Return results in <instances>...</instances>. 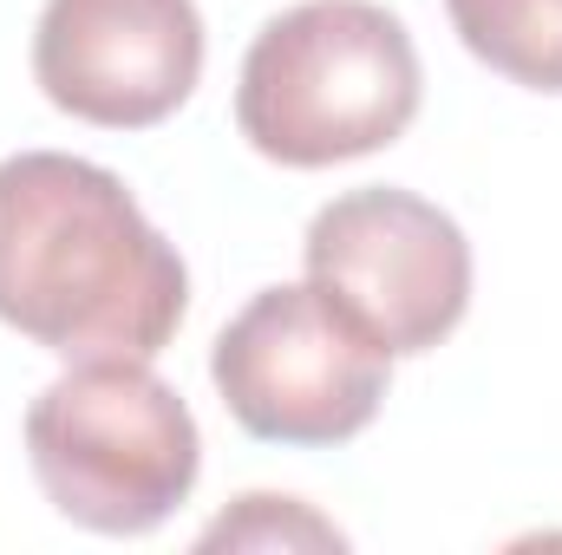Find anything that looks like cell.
<instances>
[{
    "mask_svg": "<svg viewBox=\"0 0 562 555\" xmlns=\"http://www.w3.org/2000/svg\"><path fill=\"white\" fill-rule=\"evenodd\" d=\"M190 307L177 249L132 190L66 150L0 163V320L66 360H150Z\"/></svg>",
    "mask_w": 562,
    "mask_h": 555,
    "instance_id": "cell-1",
    "label": "cell"
},
{
    "mask_svg": "<svg viewBox=\"0 0 562 555\" xmlns=\"http://www.w3.org/2000/svg\"><path fill=\"white\" fill-rule=\"evenodd\" d=\"M419 112V53L380 0H301L276 13L236 86V125L262 157L321 170L393 144Z\"/></svg>",
    "mask_w": 562,
    "mask_h": 555,
    "instance_id": "cell-2",
    "label": "cell"
},
{
    "mask_svg": "<svg viewBox=\"0 0 562 555\" xmlns=\"http://www.w3.org/2000/svg\"><path fill=\"white\" fill-rule=\"evenodd\" d=\"M458 39L504 79L562 92V0H445Z\"/></svg>",
    "mask_w": 562,
    "mask_h": 555,
    "instance_id": "cell-7",
    "label": "cell"
},
{
    "mask_svg": "<svg viewBox=\"0 0 562 555\" xmlns=\"http://www.w3.org/2000/svg\"><path fill=\"white\" fill-rule=\"evenodd\" d=\"M307 281L386 353H425L471 307V242L413 190H347L307 223Z\"/></svg>",
    "mask_w": 562,
    "mask_h": 555,
    "instance_id": "cell-5",
    "label": "cell"
},
{
    "mask_svg": "<svg viewBox=\"0 0 562 555\" xmlns=\"http://www.w3.org/2000/svg\"><path fill=\"white\" fill-rule=\"evenodd\" d=\"M386 347L314 281L262 287L210 353L229 418L269 444H340L386 399Z\"/></svg>",
    "mask_w": 562,
    "mask_h": 555,
    "instance_id": "cell-4",
    "label": "cell"
},
{
    "mask_svg": "<svg viewBox=\"0 0 562 555\" xmlns=\"http://www.w3.org/2000/svg\"><path fill=\"white\" fill-rule=\"evenodd\" d=\"M203 72L196 0H46L33 33L40 92L105 132L170 118Z\"/></svg>",
    "mask_w": 562,
    "mask_h": 555,
    "instance_id": "cell-6",
    "label": "cell"
},
{
    "mask_svg": "<svg viewBox=\"0 0 562 555\" xmlns=\"http://www.w3.org/2000/svg\"><path fill=\"white\" fill-rule=\"evenodd\" d=\"M26 457L59 517L99 536H144L196 490L203 438L144 360H79L33 399Z\"/></svg>",
    "mask_w": 562,
    "mask_h": 555,
    "instance_id": "cell-3",
    "label": "cell"
},
{
    "mask_svg": "<svg viewBox=\"0 0 562 555\" xmlns=\"http://www.w3.org/2000/svg\"><path fill=\"white\" fill-rule=\"evenodd\" d=\"M203 550H340L347 536L334 523H321L307 503L294 497H243L229 517H216L203 536Z\"/></svg>",
    "mask_w": 562,
    "mask_h": 555,
    "instance_id": "cell-8",
    "label": "cell"
}]
</instances>
